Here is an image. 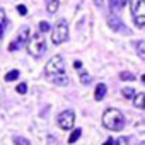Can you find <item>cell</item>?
Instances as JSON below:
<instances>
[{
    "label": "cell",
    "instance_id": "5b68a950",
    "mask_svg": "<svg viewBox=\"0 0 145 145\" xmlns=\"http://www.w3.org/2000/svg\"><path fill=\"white\" fill-rule=\"evenodd\" d=\"M68 39V24L65 19L58 21V24H55L53 33H51V43L53 44H61Z\"/></svg>",
    "mask_w": 145,
    "mask_h": 145
},
{
    "label": "cell",
    "instance_id": "4fadbf2b",
    "mask_svg": "<svg viewBox=\"0 0 145 145\" xmlns=\"http://www.w3.org/2000/svg\"><path fill=\"white\" fill-rule=\"evenodd\" d=\"M80 135H82V130H80V128H75L74 131H72V135L68 137V143H75Z\"/></svg>",
    "mask_w": 145,
    "mask_h": 145
},
{
    "label": "cell",
    "instance_id": "3957f363",
    "mask_svg": "<svg viewBox=\"0 0 145 145\" xmlns=\"http://www.w3.org/2000/svg\"><path fill=\"white\" fill-rule=\"evenodd\" d=\"M26 46H27V51H29V55L33 58H41V55H44V51H46V44H44L43 33L41 34H34Z\"/></svg>",
    "mask_w": 145,
    "mask_h": 145
},
{
    "label": "cell",
    "instance_id": "484cf974",
    "mask_svg": "<svg viewBox=\"0 0 145 145\" xmlns=\"http://www.w3.org/2000/svg\"><path fill=\"white\" fill-rule=\"evenodd\" d=\"M125 4H126V0H118V7H125Z\"/></svg>",
    "mask_w": 145,
    "mask_h": 145
},
{
    "label": "cell",
    "instance_id": "30bf717a",
    "mask_svg": "<svg viewBox=\"0 0 145 145\" xmlns=\"http://www.w3.org/2000/svg\"><path fill=\"white\" fill-rule=\"evenodd\" d=\"M133 104H135V108H142L143 109V106H145V94L143 92L135 94L133 96Z\"/></svg>",
    "mask_w": 145,
    "mask_h": 145
},
{
    "label": "cell",
    "instance_id": "9c48e42d",
    "mask_svg": "<svg viewBox=\"0 0 145 145\" xmlns=\"http://www.w3.org/2000/svg\"><path fill=\"white\" fill-rule=\"evenodd\" d=\"M106 91H108V87H106L104 84H97V87H96V92H94V97H96V101H103V97L106 96Z\"/></svg>",
    "mask_w": 145,
    "mask_h": 145
},
{
    "label": "cell",
    "instance_id": "603a6c76",
    "mask_svg": "<svg viewBox=\"0 0 145 145\" xmlns=\"http://www.w3.org/2000/svg\"><path fill=\"white\" fill-rule=\"evenodd\" d=\"M17 12H19L21 16H26V14H27V9H26V5H17Z\"/></svg>",
    "mask_w": 145,
    "mask_h": 145
},
{
    "label": "cell",
    "instance_id": "83f0119b",
    "mask_svg": "<svg viewBox=\"0 0 145 145\" xmlns=\"http://www.w3.org/2000/svg\"><path fill=\"white\" fill-rule=\"evenodd\" d=\"M2 36H4V26L0 24V38H2Z\"/></svg>",
    "mask_w": 145,
    "mask_h": 145
},
{
    "label": "cell",
    "instance_id": "277c9868",
    "mask_svg": "<svg viewBox=\"0 0 145 145\" xmlns=\"http://www.w3.org/2000/svg\"><path fill=\"white\" fill-rule=\"evenodd\" d=\"M130 10L137 27L145 26V0H130Z\"/></svg>",
    "mask_w": 145,
    "mask_h": 145
},
{
    "label": "cell",
    "instance_id": "d6986e66",
    "mask_svg": "<svg viewBox=\"0 0 145 145\" xmlns=\"http://www.w3.org/2000/svg\"><path fill=\"white\" fill-rule=\"evenodd\" d=\"M128 142H130V140H128V137H120L113 145H128Z\"/></svg>",
    "mask_w": 145,
    "mask_h": 145
},
{
    "label": "cell",
    "instance_id": "e0dca14e",
    "mask_svg": "<svg viewBox=\"0 0 145 145\" xmlns=\"http://www.w3.org/2000/svg\"><path fill=\"white\" fill-rule=\"evenodd\" d=\"M120 79L121 80H135V75L130 74V72H123V74H120Z\"/></svg>",
    "mask_w": 145,
    "mask_h": 145
},
{
    "label": "cell",
    "instance_id": "7402d4cb",
    "mask_svg": "<svg viewBox=\"0 0 145 145\" xmlns=\"http://www.w3.org/2000/svg\"><path fill=\"white\" fill-rule=\"evenodd\" d=\"M5 10L4 9H0V24H2V26H5Z\"/></svg>",
    "mask_w": 145,
    "mask_h": 145
},
{
    "label": "cell",
    "instance_id": "8992f818",
    "mask_svg": "<svg viewBox=\"0 0 145 145\" xmlns=\"http://www.w3.org/2000/svg\"><path fill=\"white\" fill-rule=\"evenodd\" d=\"M29 27L27 26H22L21 29H19V34H17V38L9 44V51H17L19 48H22V46H26L27 44V38H29Z\"/></svg>",
    "mask_w": 145,
    "mask_h": 145
},
{
    "label": "cell",
    "instance_id": "1f68e13d",
    "mask_svg": "<svg viewBox=\"0 0 145 145\" xmlns=\"http://www.w3.org/2000/svg\"><path fill=\"white\" fill-rule=\"evenodd\" d=\"M111 2H113V0H111Z\"/></svg>",
    "mask_w": 145,
    "mask_h": 145
},
{
    "label": "cell",
    "instance_id": "6da1fadb",
    "mask_svg": "<svg viewBox=\"0 0 145 145\" xmlns=\"http://www.w3.org/2000/svg\"><path fill=\"white\" fill-rule=\"evenodd\" d=\"M44 74H46V79L58 84V86H67L68 84V79L65 75V61L60 55L53 56L46 67H44Z\"/></svg>",
    "mask_w": 145,
    "mask_h": 145
},
{
    "label": "cell",
    "instance_id": "5bb4252c",
    "mask_svg": "<svg viewBox=\"0 0 145 145\" xmlns=\"http://www.w3.org/2000/svg\"><path fill=\"white\" fill-rule=\"evenodd\" d=\"M16 79H19V70H10L9 74L5 75V82H12Z\"/></svg>",
    "mask_w": 145,
    "mask_h": 145
},
{
    "label": "cell",
    "instance_id": "2e32d148",
    "mask_svg": "<svg viewBox=\"0 0 145 145\" xmlns=\"http://www.w3.org/2000/svg\"><path fill=\"white\" fill-rule=\"evenodd\" d=\"M14 143H16V145H31L29 140L24 138V137H14Z\"/></svg>",
    "mask_w": 145,
    "mask_h": 145
},
{
    "label": "cell",
    "instance_id": "4316f807",
    "mask_svg": "<svg viewBox=\"0 0 145 145\" xmlns=\"http://www.w3.org/2000/svg\"><path fill=\"white\" fill-rule=\"evenodd\" d=\"M74 67H75V68H80V67H82V63H80V61H79V60H77V61H75V63H74Z\"/></svg>",
    "mask_w": 145,
    "mask_h": 145
},
{
    "label": "cell",
    "instance_id": "d4e9b609",
    "mask_svg": "<svg viewBox=\"0 0 145 145\" xmlns=\"http://www.w3.org/2000/svg\"><path fill=\"white\" fill-rule=\"evenodd\" d=\"M113 143H114V140H113V138H109V140H106L103 145H113Z\"/></svg>",
    "mask_w": 145,
    "mask_h": 145
},
{
    "label": "cell",
    "instance_id": "9a60e30c",
    "mask_svg": "<svg viewBox=\"0 0 145 145\" xmlns=\"http://www.w3.org/2000/svg\"><path fill=\"white\" fill-rule=\"evenodd\" d=\"M135 94H137V92H135V89H131V87L123 89V97H126V99H133Z\"/></svg>",
    "mask_w": 145,
    "mask_h": 145
},
{
    "label": "cell",
    "instance_id": "52a82bcc",
    "mask_svg": "<svg viewBox=\"0 0 145 145\" xmlns=\"http://www.w3.org/2000/svg\"><path fill=\"white\" fill-rule=\"evenodd\" d=\"M56 121H58V126L61 130H70L75 123V114H74V111H61L58 114Z\"/></svg>",
    "mask_w": 145,
    "mask_h": 145
},
{
    "label": "cell",
    "instance_id": "7c38bea8",
    "mask_svg": "<svg viewBox=\"0 0 145 145\" xmlns=\"http://www.w3.org/2000/svg\"><path fill=\"white\" fill-rule=\"evenodd\" d=\"M137 53H138V56L142 60H145V39H142V41L137 43Z\"/></svg>",
    "mask_w": 145,
    "mask_h": 145
},
{
    "label": "cell",
    "instance_id": "ffe728a7",
    "mask_svg": "<svg viewBox=\"0 0 145 145\" xmlns=\"http://www.w3.org/2000/svg\"><path fill=\"white\" fill-rule=\"evenodd\" d=\"M50 29H51V27H50V24H48V22H44V21H43V22H39V31H41V33H48Z\"/></svg>",
    "mask_w": 145,
    "mask_h": 145
},
{
    "label": "cell",
    "instance_id": "ac0fdd59",
    "mask_svg": "<svg viewBox=\"0 0 145 145\" xmlns=\"http://www.w3.org/2000/svg\"><path fill=\"white\" fill-rule=\"evenodd\" d=\"M80 82H82V84H86V86H87V84H91V75L87 74V72H82V74H80Z\"/></svg>",
    "mask_w": 145,
    "mask_h": 145
},
{
    "label": "cell",
    "instance_id": "cb8c5ba5",
    "mask_svg": "<svg viewBox=\"0 0 145 145\" xmlns=\"http://www.w3.org/2000/svg\"><path fill=\"white\" fill-rule=\"evenodd\" d=\"M48 145H58V143H56V138H53V137H48Z\"/></svg>",
    "mask_w": 145,
    "mask_h": 145
},
{
    "label": "cell",
    "instance_id": "8fae6325",
    "mask_svg": "<svg viewBox=\"0 0 145 145\" xmlns=\"http://www.w3.org/2000/svg\"><path fill=\"white\" fill-rule=\"evenodd\" d=\"M46 10L50 14H55L58 10V0H46Z\"/></svg>",
    "mask_w": 145,
    "mask_h": 145
},
{
    "label": "cell",
    "instance_id": "f1b7e54d",
    "mask_svg": "<svg viewBox=\"0 0 145 145\" xmlns=\"http://www.w3.org/2000/svg\"><path fill=\"white\" fill-rule=\"evenodd\" d=\"M142 82H143V84H145V75H142Z\"/></svg>",
    "mask_w": 145,
    "mask_h": 145
},
{
    "label": "cell",
    "instance_id": "44dd1931",
    "mask_svg": "<svg viewBox=\"0 0 145 145\" xmlns=\"http://www.w3.org/2000/svg\"><path fill=\"white\" fill-rule=\"evenodd\" d=\"M16 91H17L19 94H26V92H27V86H26V84H19V86L16 87Z\"/></svg>",
    "mask_w": 145,
    "mask_h": 145
},
{
    "label": "cell",
    "instance_id": "f546056e",
    "mask_svg": "<svg viewBox=\"0 0 145 145\" xmlns=\"http://www.w3.org/2000/svg\"><path fill=\"white\" fill-rule=\"evenodd\" d=\"M137 145H145V142H140V143H137Z\"/></svg>",
    "mask_w": 145,
    "mask_h": 145
},
{
    "label": "cell",
    "instance_id": "7a4b0ae2",
    "mask_svg": "<svg viewBox=\"0 0 145 145\" xmlns=\"http://www.w3.org/2000/svg\"><path fill=\"white\" fill-rule=\"evenodd\" d=\"M103 125H104L106 128L113 130V131H120V130H123V126H125V116H123V113H121L120 109L109 108V109H106L104 114H103Z\"/></svg>",
    "mask_w": 145,
    "mask_h": 145
},
{
    "label": "cell",
    "instance_id": "ba28073f",
    "mask_svg": "<svg viewBox=\"0 0 145 145\" xmlns=\"http://www.w3.org/2000/svg\"><path fill=\"white\" fill-rule=\"evenodd\" d=\"M108 24H109V27H111L113 31H116V33H123V34H128V33H130L128 27H126V26L120 21V17H116V16H109Z\"/></svg>",
    "mask_w": 145,
    "mask_h": 145
},
{
    "label": "cell",
    "instance_id": "4dcf8cb0",
    "mask_svg": "<svg viewBox=\"0 0 145 145\" xmlns=\"http://www.w3.org/2000/svg\"><path fill=\"white\" fill-rule=\"evenodd\" d=\"M143 109H145V106H143Z\"/></svg>",
    "mask_w": 145,
    "mask_h": 145
}]
</instances>
